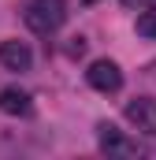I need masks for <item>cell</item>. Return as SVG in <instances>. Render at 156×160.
Here are the masks:
<instances>
[{
  "mask_svg": "<svg viewBox=\"0 0 156 160\" xmlns=\"http://www.w3.org/2000/svg\"><path fill=\"white\" fill-rule=\"evenodd\" d=\"M22 19L34 34H56L67 19V8H63V0H26Z\"/></svg>",
  "mask_w": 156,
  "mask_h": 160,
  "instance_id": "obj_1",
  "label": "cell"
},
{
  "mask_svg": "<svg viewBox=\"0 0 156 160\" xmlns=\"http://www.w3.org/2000/svg\"><path fill=\"white\" fill-rule=\"evenodd\" d=\"M85 78H89L93 89H100V93H115L119 86H123V71H119V63H112V60H93L89 71H85Z\"/></svg>",
  "mask_w": 156,
  "mask_h": 160,
  "instance_id": "obj_2",
  "label": "cell"
},
{
  "mask_svg": "<svg viewBox=\"0 0 156 160\" xmlns=\"http://www.w3.org/2000/svg\"><path fill=\"white\" fill-rule=\"evenodd\" d=\"M97 130H100V149H104L108 157H138V153H141V145L130 142V138H126L119 127H112V123H100Z\"/></svg>",
  "mask_w": 156,
  "mask_h": 160,
  "instance_id": "obj_3",
  "label": "cell"
},
{
  "mask_svg": "<svg viewBox=\"0 0 156 160\" xmlns=\"http://www.w3.org/2000/svg\"><path fill=\"white\" fill-rule=\"evenodd\" d=\"M126 119L134 123L141 134H156V101L153 97H134L126 104Z\"/></svg>",
  "mask_w": 156,
  "mask_h": 160,
  "instance_id": "obj_4",
  "label": "cell"
},
{
  "mask_svg": "<svg viewBox=\"0 0 156 160\" xmlns=\"http://www.w3.org/2000/svg\"><path fill=\"white\" fill-rule=\"evenodd\" d=\"M0 63L7 71H30L34 63V52L26 41H0Z\"/></svg>",
  "mask_w": 156,
  "mask_h": 160,
  "instance_id": "obj_5",
  "label": "cell"
},
{
  "mask_svg": "<svg viewBox=\"0 0 156 160\" xmlns=\"http://www.w3.org/2000/svg\"><path fill=\"white\" fill-rule=\"evenodd\" d=\"M0 112H7V116H26V112H30V93H22V89H15V86L0 89Z\"/></svg>",
  "mask_w": 156,
  "mask_h": 160,
  "instance_id": "obj_6",
  "label": "cell"
},
{
  "mask_svg": "<svg viewBox=\"0 0 156 160\" xmlns=\"http://www.w3.org/2000/svg\"><path fill=\"white\" fill-rule=\"evenodd\" d=\"M138 34L141 38H156V0L138 15Z\"/></svg>",
  "mask_w": 156,
  "mask_h": 160,
  "instance_id": "obj_7",
  "label": "cell"
},
{
  "mask_svg": "<svg viewBox=\"0 0 156 160\" xmlns=\"http://www.w3.org/2000/svg\"><path fill=\"white\" fill-rule=\"evenodd\" d=\"M67 52H71V56H82V52H85V41H82V38H71V48H67Z\"/></svg>",
  "mask_w": 156,
  "mask_h": 160,
  "instance_id": "obj_8",
  "label": "cell"
},
{
  "mask_svg": "<svg viewBox=\"0 0 156 160\" xmlns=\"http://www.w3.org/2000/svg\"><path fill=\"white\" fill-rule=\"evenodd\" d=\"M126 8H145V4H153V0H123Z\"/></svg>",
  "mask_w": 156,
  "mask_h": 160,
  "instance_id": "obj_9",
  "label": "cell"
},
{
  "mask_svg": "<svg viewBox=\"0 0 156 160\" xmlns=\"http://www.w3.org/2000/svg\"><path fill=\"white\" fill-rule=\"evenodd\" d=\"M89 4H93V0H89Z\"/></svg>",
  "mask_w": 156,
  "mask_h": 160,
  "instance_id": "obj_10",
  "label": "cell"
}]
</instances>
